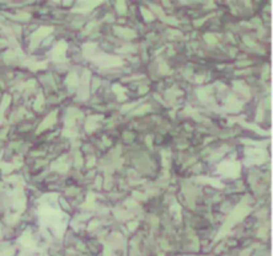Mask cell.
Wrapping results in <instances>:
<instances>
[{
	"mask_svg": "<svg viewBox=\"0 0 273 256\" xmlns=\"http://www.w3.org/2000/svg\"><path fill=\"white\" fill-rule=\"evenodd\" d=\"M239 170H240V164L236 162H223L219 166V171L221 174H224L225 176H232V178L239 175Z\"/></svg>",
	"mask_w": 273,
	"mask_h": 256,
	"instance_id": "6da1fadb",
	"label": "cell"
},
{
	"mask_svg": "<svg viewBox=\"0 0 273 256\" xmlns=\"http://www.w3.org/2000/svg\"><path fill=\"white\" fill-rule=\"evenodd\" d=\"M100 66H104V67H119L121 66V60L119 58H113V56H107V55H103L100 56L99 59H95Z\"/></svg>",
	"mask_w": 273,
	"mask_h": 256,
	"instance_id": "7a4b0ae2",
	"label": "cell"
},
{
	"mask_svg": "<svg viewBox=\"0 0 273 256\" xmlns=\"http://www.w3.org/2000/svg\"><path fill=\"white\" fill-rule=\"evenodd\" d=\"M65 48H67V44L64 43V42L59 43L57 46L55 47L53 52H52V56H53V59H56V60L64 59V52H65Z\"/></svg>",
	"mask_w": 273,
	"mask_h": 256,
	"instance_id": "3957f363",
	"label": "cell"
},
{
	"mask_svg": "<svg viewBox=\"0 0 273 256\" xmlns=\"http://www.w3.org/2000/svg\"><path fill=\"white\" fill-rule=\"evenodd\" d=\"M52 32V27H42L39 31H36L34 34V39H42L44 36H47L48 34Z\"/></svg>",
	"mask_w": 273,
	"mask_h": 256,
	"instance_id": "277c9868",
	"label": "cell"
},
{
	"mask_svg": "<svg viewBox=\"0 0 273 256\" xmlns=\"http://www.w3.org/2000/svg\"><path fill=\"white\" fill-rule=\"evenodd\" d=\"M53 122H55V112L47 116V119L44 120V123L42 124V126H40V131H42V130H46L48 126H52V124H53Z\"/></svg>",
	"mask_w": 273,
	"mask_h": 256,
	"instance_id": "5b68a950",
	"label": "cell"
},
{
	"mask_svg": "<svg viewBox=\"0 0 273 256\" xmlns=\"http://www.w3.org/2000/svg\"><path fill=\"white\" fill-rule=\"evenodd\" d=\"M116 31H117L121 36H125V38H133V36H135V32H133V31H131V30H123V28H116Z\"/></svg>",
	"mask_w": 273,
	"mask_h": 256,
	"instance_id": "8992f818",
	"label": "cell"
},
{
	"mask_svg": "<svg viewBox=\"0 0 273 256\" xmlns=\"http://www.w3.org/2000/svg\"><path fill=\"white\" fill-rule=\"evenodd\" d=\"M68 84H69V87H75L76 84H77V76H76L75 72H72V74L68 76Z\"/></svg>",
	"mask_w": 273,
	"mask_h": 256,
	"instance_id": "52a82bcc",
	"label": "cell"
},
{
	"mask_svg": "<svg viewBox=\"0 0 273 256\" xmlns=\"http://www.w3.org/2000/svg\"><path fill=\"white\" fill-rule=\"evenodd\" d=\"M143 14H144V18H147V20H152V19H153V15H152L148 10H143Z\"/></svg>",
	"mask_w": 273,
	"mask_h": 256,
	"instance_id": "ba28073f",
	"label": "cell"
},
{
	"mask_svg": "<svg viewBox=\"0 0 273 256\" xmlns=\"http://www.w3.org/2000/svg\"><path fill=\"white\" fill-rule=\"evenodd\" d=\"M117 7L120 8V12H121V14H123V12H125V4H124V3H117Z\"/></svg>",
	"mask_w": 273,
	"mask_h": 256,
	"instance_id": "9c48e42d",
	"label": "cell"
},
{
	"mask_svg": "<svg viewBox=\"0 0 273 256\" xmlns=\"http://www.w3.org/2000/svg\"><path fill=\"white\" fill-rule=\"evenodd\" d=\"M205 39L208 40V42H209V40H211V42L216 43V39H215V38H213V36H212V35H211V36H209V35H207V36H205Z\"/></svg>",
	"mask_w": 273,
	"mask_h": 256,
	"instance_id": "30bf717a",
	"label": "cell"
}]
</instances>
